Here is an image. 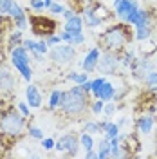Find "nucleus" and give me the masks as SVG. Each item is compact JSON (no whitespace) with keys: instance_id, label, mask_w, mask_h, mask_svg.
<instances>
[{"instance_id":"nucleus-1","label":"nucleus","mask_w":157,"mask_h":159,"mask_svg":"<svg viewBox=\"0 0 157 159\" xmlns=\"http://www.w3.org/2000/svg\"><path fill=\"white\" fill-rule=\"evenodd\" d=\"M132 25H128L127 22L116 24L112 27H108L101 36H99V43L105 51H114V52H121L123 49H127L132 43L134 33L130 29Z\"/></svg>"},{"instance_id":"nucleus-2","label":"nucleus","mask_w":157,"mask_h":159,"mask_svg":"<svg viewBox=\"0 0 157 159\" xmlns=\"http://www.w3.org/2000/svg\"><path fill=\"white\" fill-rule=\"evenodd\" d=\"M87 96L88 94H85L79 89V85H74L72 89L63 90V99H61L60 109L67 116H81L87 110V105H88Z\"/></svg>"},{"instance_id":"nucleus-3","label":"nucleus","mask_w":157,"mask_h":159,"mask_svg":"<svg viewBox=\"0 0 157 159\" xmlns=\"http://www.w3.org/2000/svg\"><path fill=\"white\" fill-rule=\"evenodd\" d=\"M25 129V116L20 110L9 109L0 116V132L6 138H20Z\"/></svg>"},{"instance_id":"nucleus-4","label":"nucleus","mask_w":157,"mask_h":159,"mask_svg":"<svg viewBox=\"0 0 157 159\" xmlns=\"http://www.w3.org/2000/svg\"><path fill=\"white\" fill-rule=\"evenodd\" d=\"M11 65L16 69L22 78L25 80V81H31L33 78V69H31V52L25 47H15V49H11Z\"/></svg>"},{"instance_id":"nucleus-5","label":"nucleus","mask_w":157,"mask_h":159,"mask_svg":"<svg viewBox=\"0 0 157 159\" xmlns=\"http://www.w3.org/2000/svg\"><path fill=\"white\" fill-rule=\"evenodd\" d=\"M119 52L114 51H103L99 54V61L96 69L99 70V74H105V76H116L119 67Z\"/></svg>"},{"instance_id":"nucleus-6","label":"nucleus","mask_w":157,"mask_h":159,"mask_svg":"<svg viewBox=\"0 0 157 159\" xmlns=\"http://www.w3.org/2000/svg\"><path fill=\"white\" fill-rule=\"evenodd\" d=\"M51 60L54 61V63H58V65H65V63H70L72 60L76 58V49H74V45H70V43H65V45H54L49 52Z\"/></svg>"},{"instance_id":"nucleus-7","label":"nucleus","mask_w":157,"mask_h":159,"mask_svg":"<svg viewBox=\"0 0 157 159\" xmlns=\"http://www.w3.org/2000/svg\"><path fill=\"white\" fill-rule=\"evenodd\" d=\"M54 148L58 150V152H65L67 156H76L78 154V148H79V138L74 132L63 134L54 143Z\"/></svg>"},{"instance_id":"nucleus-8","label":"nucleus","mask_w":157,"mask_h":159,"mask_svg":"<svg viewBox=\"0 0 157 159\" xmlns=\"http://www.w3.org/2000/svg\"><path fill=\"white\" fill-rule=\"evenodd\" d=\"M29 25L31 29H33V33L34 34H38V36H49V34H52L54 33V29H56V24L52 22V20H47L45 16H31L29 18Z\"/></svg>"},{"instance_id":"nucleus-9","label":"nucleus","mask_w":157,"mask_h":159,"mask_svg":"<svg viewBox=\"0 0 157 159\" xmlns=\"http://www.w3.org/2000/svg\"><path fill=\"white\" fill-rule=\"evenodd\" d=\"M130 69H132V74H134V78L136 80H145L148 72L152 69H155V63L154 61H150L148 56H143V58H136L132 61V65H130Z\"/></svg>"},{"instance_id":"nucleus-10","label":"nucleus","mask_w":157,"mask_h":159,"mask_svg":"<svg viewBox=\"0 0 157 159\" xmlns=\"http://www.w3.org/2000/svg\"><path fill=\"white\" fill-rule=\"evenodd\" d=\"M9 16L11 20L15 22V25H16V29L20 31H24V29H27V15H25V11L20 7L18 4L13 0V4H11V9H9Z\"/></svg>"},{"instance_id":"nucleus-11","label":"nucleus","mask_w":157,"mask_h":159,"mask_svg":"<svg viewBox=\"0 0 157 159\" xmlns=\"http://www.w3.org/2000/svg\"><path fill=\"white\" fill-rule=\"evenodd\" d=\"M139 7L137 0H119L118 4L114 6V9H116V15H118V18L123 22V20L127 18L128 15L132 13V11H136Z\"/></svg>"},{"instance_id":"nucleus-12","label":"nucleus","mask_w":157,"mask_h":159,"mask_svg":"<svg viewBox=\"0 0 157 159\" xmlns=\"http://www.w3.org/2000/svg\"><path fill=\"white\" fill-rule=\"evenodd\" d=\"M99 54H101V51H99L98 47H92V49L85 54L83 61H81V69L85 70V72H88V74H90L92 70H96L98 61H99Z\"/></svg>"},{"instance_id":"nucleus-13","label":"nucleus","mask_w":157,"mask_h":159,"mask_svg":"<svg viewBox=\"0 0 157 159\" xmlns=\"http://www.w3.org/2000/svg\"><path fill=\"white\" fill-rule=\"evenodd\" d=\"M16 87V80L11 74L9 69L0 67V92H11Z\"/></svg>"},{"instance_id":"nucleus-14","label":"nucleus","mask_w":157,"mask_h":159,"mask_svg":"<svg viewBox=\"0 0 157 159\" xmlns=\"http://www.w3.org/2000/svg\"><path fill=\"white\" fill-rule=\"evenodd\" d=\"M101 24H103V20L96 15L94 4H87L83 7V25H87V27H99Z\"/></svg>"},{"instance_id":"nucleus-15","label":"nucleus","mask_w":157,"mask_h":159,"mask_svg":"<svg viewBox=\"0 0 157 159\" xmlns=\"http://www.w3.org/2000/svg\"><path fill=\"white\" fill-rule=\"evenodd\" d=\"M25 99H27V105H29L31 109H38L42 107V94H40V90L36 85H27V89H25Z\"/></svg>"},{"instance_id":"nucleus-16","label":"nucleus","mask_w":157,"mask_h":159,"mask_svg":"<svg viewBox=\"0 0 157 159\" xmlns=\"http://www.w3.org/2000/svg\"><path fill=\"white\" fill-rule=\"evenodd\" d=\"M114 94H116V85H114L112 81L105 80V83H103L101 89L94 94V98L103 99V101H112V99H114Z\"/></svg>"},{"instance_id":"nucleus-17","label":"nucleus","mask_w":157,"mask_h":159,"mask_svg":"<svg viewBox=\"0 0 157 159\" xmlns=\"http://www.w3.org/2000/svg\"><path fill=\"white\" fill-rule=\"evenodd\" d=\"M136 125H137V132L148 136V134H152V130H154V116H150V114H143V116L137 119Z\"/></svg>"},{"instance_id":"nucleus-18","label":"nucleus","mask_w":157,"mask_h":159,"mask_svg":"<svg viewBox=\"0 0 157 159\" xmlns=\"http://www.w3.org/2000/svg\"><path fill=\"white\" fill-rule=\"evenodd\" d=\"M152 34H154V27H152V24L134 27V38L137 40V42H146V40L152 38Z\"/></svg>"},{"instance_id":"nucleus-19","label":"nucleus","mask_w":157,"mask_h":159,"mask_svg":"<svg viewBox=\"0 0 157 159\" xmlns=\"http://www.w3.org/2000/svg\"><path fill=\"white\" fill-rule=\"evenodd\" d=\"M61 99H63V90L54 89L52 92H51V98H49V109H51V110L60 109V105H61Z\"/></svg>"},{"instance_id":"nucleus-20","label":"nucleus","mask_w":157,"mask_h":159,"mask_svg":"<svg viewBox=\"0 0 157 159\" xmlns=\"http://www.w3.org/2000/svg\"><path fill=\"white\" fill-rule=\"evenodd\" d=\"M22 31L16 29L15 33H11L9 34V38H7V51L11 49H15V47H18V45H22Z\"/></svg>"},{"instance_id":"nucleus-21","label":"nucleus","mask_w":157,"mask_h":159,"mask_svg":"<svg viewBox=\"0 0 157 159\" xmlns=\"http://www.w3.org/2000/svg\"><path fill=\"white\" fill-rule=\"evenodd\" d=\"M98 157L99 159H105V157H110V141L107 138H103L99 141L98 145Z\"/></svg>"},{"instance_id":"nucleus-22","label":"nucleus","mask_w":157,"mask_h":159,"mask_svg":"<svg viewBox=\"0 0 157 159\" xmlns=\"http://www.w3.org/2000/svg\"><path fill=\"white\" fill-rule=\"evenodd\" d=\"M79 147H81L83 150L94 148V138H92V134H87V132H83V134L79 136Z\"/></svg>"},{"instance_id":"nucleus-23","label":"nucleus","mask_w":157,"mask_h":159,"mask_svg":"<svg viewBox=\"0 0 157 159\" xmlns=\"http://www.w3.org/2000/svg\"><path fill=\"white\" fill-rule=\"evenodd\" d=\"M67 78H69L72 83L81 85L83 81H87V80H88V72H85V70H83V72H69V76H67Z\"/></svg>"},{"instance_id":"nucleus-24","label":"nucleus","mask_w":157,"mask_h":159,"mask_svg":"<svg viewBox=\"0 0 157 159\" xmlns=\"http://www.w3.org/2000/svg\"><path fill=\"white\" fill-rule=\"evenodd\" d=\"M119 125L118 123H114V121H110V123H108L107 125V129L103 130V132H105V138L107 139H112V138H116V136H119Z\"/></svg>"},{"instance_id":"nucleus-25","label":"nucleus","mask_w":157,"mask_h":159,"mask_svg":"<svg viewBox=\"0 0 157 159\" xmlns=\"http://www.w3.org/2000/svg\"><path fill=\"white\" fill-rule=\"evenodd\" d=\"M83 132H87V134H101V129H99V123L98 121H87L85 125H83Z\"/></svg>"},{"instance_id":"nucleus-26","label":"nucleus","mask_w":157,"mask_h":159,"mask_svg":"<svg viewBox=\"0 0 157 159\" xmlns=\"http://www.w3.org/2000/svg\"><path fill=\"white\" fill-rule=\"evenodd\" d=\"M105 80H107V76H98V78H94L90 81V94H92V96L101 89V85L105 83Z\"/></svg>"},{"instance_id":"nucleus-27","label":"nucleus","mask_w":157,"mask_h":159,"mask_svg":"<svg viewBox=\"0 0 157 159\" xmlns=\"http://www.w3.org/2000/svg\"><path fill=\"white\" fill-rule=\"evenodd\" d=\"M143 81L146 83L148 87H157V70L152 69L146 76H145V80H143Z\"/></svg>"},{"instance_id":"nucleus-28","label":"nucleus","mask_w":157,"mask_h":159,"mask_svg":"<svg viewBox=\"0 0 157 159\" xmlns=\"http://www.w3.org/2000/svg\"><path fill=\"white\" fill-rule=\"evenodd\" d=\"M103 107H105V101H103V99H98V98H96V101L90 103L92 114H101V112H103Z\"/></svg>"},{"instance_id":"nucleus-29","label":"nucleus","mask_w":157,"mask_h":159,"mask_svg":"<svg viewBox=\"0 0 157 159\" xmlns=\"http://www.w3.org/2000/svg\"><path fill=\"white\" fill-rule=\"evenodd\" d=\"M27 132H29V136L33 139H43V130L38 129V127H33V125H29V129H27Z\"/></svg>"},{"instance_id":"nucleus-30","label":"nucleus","mask_w":157,"mask_h":159,"mask_svg":"<svg viewBox=\"0 0 157 159\" xmlns=\"http://www.w3.org/2000/svg\"><path fill=\"white\" fill-rule=\"evenodd\" d=\"M51 15H63V11H65V6L61 4V2H52V6L49 7Z\"/></svg>"},{"instance_id":"nucleus-31","label":"nucleus","mask_w":157,"mask_h":159,"mask_svg":"<svg viewBox=\"0 0 157 159\" xmlns=\"http://www.w3.org/2000/svg\"><path fill=\"white\" fill-rule=\"evenodd\" d=\"M116 112V103H110V101H105V107H103V114L107 118H112Z\"/></svg>"},{"instance_id":"nucleus-32","label":"nucleus","mask_w":157,"mask_h":159,"mask_svg":"<svg viewBox=\"0 0 157 159\" xmlns=\"http://www.w3.org/2000/svg\"><path fill=\"white\" fill-rule=\"evenodd\" d=\"M67 43H70V45H81V43H85V34L81 33V34H76V36H70L69 40H67Z\"/></svg>"},{"instance_id":"nucleus-33","label":"nucleus","mask_w":157,"mask_h":159,"mask_svg":"<svg viewBox=\"0 0 157 159\" xmlns=\"http://www.w3.org/2000/svg\"><path fill=\"white\" fill-rule=\"evenodd\" d=\"M45 42H47V45H49V47H54V45L61 43V36H60V34H54V33H52V34H49V36L45 38Z\"/></svg>"},{"instance_id":"nucleus-34","label":"nucleus","mask_w":157,"mask_h":159,"mask_svg":"<svg viewBox=\"0 0 157 159\" xmlns=\"http://www.w3.org/2000/svg\"><path fill=\"white\" fill-rule=\"evenodd\" d=\"M13 0H0V15H9Z\"/></svg>"},{"instance_id":"nucleus-35","label":"nucleus","mask_w":157,"mask_h":159,"mask_svg":"<svg viewBox=\"0 0 157 159\" xmlns=\"http://www.w3.org/2000/svg\"><path fill=\"white\" fill-rule=\"evenodd\" d=\"M36 51H38L40 54H47L49 52V45H47V42L42 38L40 42H36Z\"/></svg>"},{"instance_id":"nucleus-36","label":"nucleus","mask_w":157,"mask_h":159,"mask_svg":"<svg viewBox=\"0 0 157 159\" xmlns=\"http://www.w3.org/2000/svg\"><path fill=\"white\" fill-rule=\"evenodd\" d=\"M18 110L24 114V116H25V118L31 114V107L27 105V101H18Z\"/></svg>"},{"instance_id":"nucleus-37","label":"nucleus","mask_w":157,"mask_h":159,"mask_svg":"<svg viewBox=\"0 0 157 159\" xmlns=\"http://www.w3.org/2000/svg\"><path fill=\"white\" fill-rule=\"evenodd\" d=\"M54 143H56V141H54L52 138H43L42 139V147H43V150H52L54 148Z\"/></svg>"},{"instance_id":"nucleus-38","label":"nucleus","mask_w":157,"mask_h":159,"mask_svg":"<svg viewBox=\"0 0 157 159\" xmlns=\"http://www.w3.org/2000/svg\"><path fill=\"white\" fill-rule=\"evenodd\" d=\"M22 47H25L29 52H33V51H36V42H33V40H22Z\"/></svg>"},{"instance_id":"nucleus-39","label":"nucleus","mask_w":157,"mask_h":159,"mask_svg":"<svg viewBox=\"0 0 157 159\" xmlns=\"http://www.w3.org/2000/svg\"><path fill=\"white\" fill-rule=\"evenodd\" d=\"M29 6L34 11H45L43 9V0H29Z\"/></svg>"},{"instance_id":"nucleus-40","label":"nucleus","mask_w":157,"mask_h":159,"mask_svg":"<svg viewBox=\"0 0 157 159\" xmlns=\"http://www.w3.org/2000/svg\"><path fill=\"white\" fill-rule=\"evenodd\" d=\"M79 89L83 90L85 94H90V80H87V81H83V83L79 85Z\"/></svg>"},{"instance_id":"nucleus-41","label":"nucleus","mask_w":157,"mask_h":159,"mask_svg":"<svg viewBox=\"0 0 157 159\" xmlns=\"http://www.w3.org/2000/svg\"><path fill=\"white\" fill-rule=\"evenodd\" d=\"M74 15H78V13H76V11H74V9H67V7H65V11H63V18H65V20L72 18Z\"/></svg>"},{"instance_id":"nucleus-42","label":"nucleus","mask_w":157,"mask_h":159,"mask_svg":"<svg viewBox=\"0 0 157 159\" xmlns=\"http://www.w3.org/2000/svg\"><path fill=\"white\" fill-rule=\"evenodd\" d=\"M85 157H88V159H94V157H98V152H94V148H90V150H85Z\"/></svg>"},{"instance_id":"nucleus-43","label":"nucleus","mask_w":157,"mask_h":159,"mask_svg":"<svg viewBox=\"0 0 157 159\" xmlns=\"http://www.w3.org/2000/svg\"><path fill=\"white\" fill-rule=\"evenodd\" d=\"M52 2L54 0H43V9H49L51 6H52Z\"/></svg>"},{"instance_id":"nucleus-44","label":"nucleus","mask_w":157,"mask_h":159,"mask_svg":"<svg viewBox=\"0 0 157 159\" xmlns=\"http://www.w3.org/2000/svg\"><path fill=\"white\" fill-rule=\"evenodd\" d=\"M118 2H119V0H114V6H116V4H118Z\"/></svg>"},{"instance_id":"nucleus-45","label":"nucleus","mask_w":157,"mask_h":159,"mask_svg":"<svg viewBox=\"0 0 157 159\" xmlns=\"http://www.w3.org/2000/svg\"><path fill=\"white\" fill-rule=\"evenodd\" d=\"M54 2H63V0H54Z\"/></svg>"},{"instance_id":"nucleus-46","label":"nucleus","mask_w":157,"mask_h":159,"mask_svg":"<svg viewBox=\"0 0 157 159\" xmlns=\"http://www.w3.org/2000/svg\"><path fill=\"white\" fill-rule=\"evenodd\" d=\"M155 63H157V56H155Z\"/></svg>"}]
</instances>
